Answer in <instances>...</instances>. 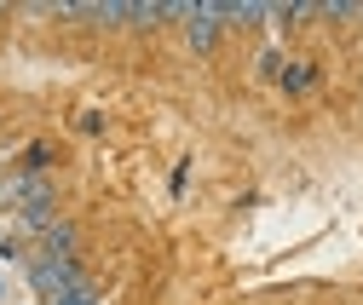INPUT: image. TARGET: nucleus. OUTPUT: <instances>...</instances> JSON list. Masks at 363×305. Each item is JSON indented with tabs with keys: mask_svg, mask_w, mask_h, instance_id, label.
Listing matches in <instances>:
<instances>
[{
	"mask_svg": "<svg viewBox=\"0 0 363 305\" xmlns=\"http://www.w3.org/2000/svg\"><path fill=\"white\" fill-rule=\"evenodd\" d=\"M271 0H219V23H265Z\"/></svg>",
	"mask_w": 363,
	"mask_h": 305,
	"instance_id": "f03ea898",
	"label": "nucleus"
},
{
	"mask_svg": "<svg viewBox=\"0 0 363 305\" xmlns=\"http://www.w3.org/2000/svg\"><path fill=\"white\" fill-rule=\"evenodd\" d=\"M127 23H139V29H150V23H167V0H133Z\"/></svg>",
	"mask_w": 363,
	"mask_h": 305,
	"instance_id": "20e7f679",
	"label": "nucleus"
},
{
	"mask_svg": "<svg viewBox=\"0 0 363 305\" xmlns=\"http://www.w3.org/2000/svg\"><path fill=\"white\" fill-rule=\"evenodd\" d=\"M283 64H289V58H283L277 47H265V52H259V75H265V81H271V75H283Z\"/></svg>",
	"mask_w": 363,
	"mask_h": 305,
	"instance_id": "423d86ee",
	"label": "nucleus"
},
{
	"mask_svg": "<svg viewBox=\"0 0 363 305\" xmlns=\"http://www.w3.org/2000/svg\"><path fill=\"white\" fill-rule=\"evenodd\" d=\"M47 161H52V144H29V150H23V173H29V167H47Z\"/></svg>",
	"mask_w": 363,
	"mask_h": 305,
	"instance_id": "0eeeda50",
	"label": "nucleus"
},
{
	"mask_svg": "<svg viewBox=\"0 0 363 305\" xmlns=\"http://www.w3.org/2000/svg\"><path fill=\"white\" fill-rule=\"evenodd\" d=\"M317 12H323V18H352L363 6H357V0H317Z\"/></svg>",
	"mask_w": 363,
	"mask_h": 305,
	"instance_id": "39448f33",
	"label": "nucleus"
},
{
	"mask_svg": "<svg viewBox=\"0 0 363 305\" xmlns=\"http://www.w3.org/2000/svg\"><path fill=\"white\" fill-rule=\"evenodd\" d=\"M219 0H196V6H191V18H185V35H191V47L196 52H208L213 47V40H219Z\"/></svg>",
	"mask_w": 363,
	"mask_h": 305,
	"instance_id": "f257e3e1",
	"label": "nucleus"
},
{
	"mask_svg": "<svg viewBox=\"0 0 363 305\" xmlns=\"http://www.w3.org/2000/svg\"><path fill=\"white\" fill-rule=\"evenodd\" d=\"M283 93H311V86H317V69L311 64H283Z\"/></svg>",
	"mask_w": 363,
	"mask_h": 305,
	"instance_id": "7ed1b4c3",
	"label": "nucleus"
}]
</instances>
